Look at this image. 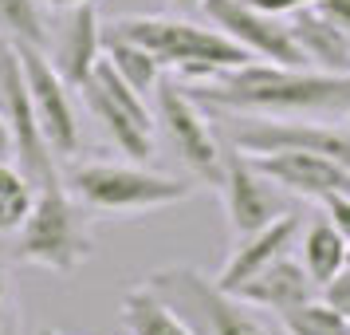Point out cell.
Here are the masks:
<instances>
[{"label":"cell","instance_id":"cell-10","mask_svg":"<svg viewBox=\"0 0 350 335\" xmlns=\"http://www.w3.org/2000/svg\"><path fill=\"white\" fill-rule=\"evenodd\" d=\"M0 111L12 127V138H16V166L24 170V177L40 186L48 177L59 174L55 166V154H51L48 138L40 130V119H36V107H32V95H28V79H24V67H20V55L16 48L0 51Z\"/></svg>","mask_w":350,"mask_h":335},{"label":"cell","instance_id":"cell-32","mask_svg":"<svg viewBox=\"0 0 350 335\" xmlns=\"http://www.w3.org/2000/svg\"><path fill=\"white\" fill-rule=\"evenodd\" d=\"M36 335H64V332H55V327H40Z\"/></svg>","mask_w":350,"mask_h":335},{"label":"cell","instance_id":"cell-29","mask_svg":"<svg viewBox=\"0 0 350 335\" xmlns=\"http://www.w3.org/2000/svg\"><path fill=\"white\" fill-rule=\"evenodd\" d=\"M0 162H16V138H12V127L0 111Z\"/></svg>","mask_w":350,"mask_h":335},{"label":"cell","instance_id":"cell-23","mask_svg":"<svg viewBox=\"0 0 350 335\" xmlns=\"http://www.w3.org/2000/svg\"><path fill=\"white\" fill-rule=\"evenodd\" d=\"M36 201V186L16 162H0V233H16Z\"/></svg>","mask_w":350,"mask_h":335},{"label":"cell","instance_id":"cell-12","mask_svg":"<svg viewBox=\"0 0 350 335\" xmlns=\"http://www.w3.org/2000/svg\"><path fill=\"white\" fill-rule=\"evenodd\" d=\"M221 197L224 213L237 237H248L264 225L280 221L284 209V190L271 182L268 174H260L248 154L240 150H224V174H221Z\"/></svg>","mask_w":350,"mask_h":335},{"label":"cell","instance_id":"cell-2","mask_svg":"<svg viewBox=\"0 0 350 335\" xmlns=\"http://www.w3.org/2000/svg\"><path fill=\"white\" fill-rule=\"evenodd\" d=\"M12 237V256L20 264L51 272H75L95 256L91 209L67 190V182H59V174L36 186V201Z\"/></svg>","mask_w":350,"mask_h":335},{"label":"cell","instance_id":"cell-3","mask_svg":"<svg viewBox=\"0 0 350 335\" xmlns=\"http://www.w3.org/2000/svg\"><path fill=\"white\" fill-rule=\"evenodd\" d=\"M103 32L122 36L142 44L146 51L158 55L161 67H170L174 75H181L185 83H201L208 75H217L224 67H244L256 55L232 44L221 28H201L193 20H174V16H118L114 24H107Z\"/></svg>","mask_w":350,"mask_h":335},{"label":"cell","instance_id":"cell-13","mask_svg":"<svg viewBox=\"0 0 350 335\" xmlns=\"http://www.w3.org/2000/svg\"><path fill=\"white\" fill-rule=\"evenodd\" d=\"M260 174H268L284 193H299L323 201L331 193H350V166L315 150H275V154H248Z\"/></svg>","mask_w":350,"mask_h":335},{"label":"cell","instance_id":"cell-17","mask_svg":"<svg viewBox=\"0 0 350 335\" xmlns=\"http://www.w3.org/2000/svg\"><path fill=\"white\" fill-rule=\"evenodd\" d=\"M291 36L299 44L307 67L331 71V75H350V36L331 24L319 8H299L295 16H287Z\"/></svg>","mask_w":350,"mask_h":335},{"label":"cell","instance_id":"cell-11","mask_svg":"<svg viewBox=\"0 0 350 335\" xmlns=\"http://www.w3.org/2000/svg\"><path fill=\"white\" fill-rule=\"evenodd\" d=\"M201 12L208 16L213 28H221L232 44L264 60V64H280V67H307L299 44L291 36V24L284 16H268L252 8L248 0H205Z\"/></svg>","mask_w":350,"mask_h":335},{"label":"cell","instance_id":"cell-7","mask_svg":"<svg viewBox=\"0 0 350 335\" xmlns=\"http://www.w3.org/2000/svg\"><path fill=\"white\" fill-rule=\"evenodd\" d=\"M158 123L165 130L170 146L177 150V158L193 170V177H201L208 186H221L224 174V146L208 127V114L197 99L181 87L177 79H161L158 95Z\"/></svg>","mask_w":350,"mask_h":335},{"label":"cell","instance_id":"cell-5","mask_svg":"<svg viewBox=\"0 0 350 335\" xmlns=\"http://www.w3.org/2000/svg\"><path fill=\"white\" fill-rule=\"evenodd\" d=\"M79 95L87 103V111L95 114L103 123V130L111 134V142L130 162H150V154H154V134H150L154 130V111H150V99L138 95L118 75V67L107 60V51L95 64V71L87 75V83L79 87Z\"/></svg>","mask_w":350,"mask_h":335},{"label":"cell","instance_id":"cell-6","mask_svg":"<svg viewBox=\"0 0 350 335\" xmlns=\"http://www.w3.org/2000/svg\"><path fill=\"white\" fill-rule=\"evenodd\" d=\"M150 284L165 300H174L177 312H185V319L197 323L205 335H271L252 316V303L221 292L213 276L197 269H161L150 276Z\"/></svg>","mask_w":350,"mask_h":335},{"label":"cell","instance_id":"cell-36","mask_svg":"<svg viewBox=\"0 0 350 335\" xmlns=\"http://www.w3.org/2000/svg\"><path fill=\"white\" fill-rule=\"evenodd\" d=\"M126 335H130V332H126Z\"/></svg>","mask_w":350,"mask_h":335},{"label":"cell","instance_id":"cell-18","mask_svg":"<svg viewBox=\"0 0 350 335\" xmlns=\"http://www.w3.org/2000/svg\"><path fill=\"white\" fill-rule=\"evenodd\" d=\"M122 323L130 335H197V327L177 312L174 300H165L154 284L130 288L122 296Z\"/></svg>","mask_w":350,"mask_h":335},{"label":"cell","instance_id":"cell-21","mask_svg":"<svg viewBox=\"0 0 350 335\" xmlns=\"http://www.w3.org/2000/svg\"><path fill=\"white\" fill-rule=\"evenodd\" d=\"M280 323L287 335H350V316L338 312L334 303H327L323 296L319 300L311 296V300L280 312Z\"/></svg>","mask_w":350,"mask_h":335},{"label":"cell","instance_id":"cell-25","mask_svg":"<svg viewBox=\"0 0 350 335\" xmlns=\"http://www.w3.org/2000/svg\"><path fill=\"white\" fill-rule=\"evenodd\" d=\"M323 209H327V221L350 240V193H331V197H323Z\"/></svg>","mask_w":350,"mask_h":335},{"label":"cell","instance_id":"cell-9","mask_svg":"<svg viewBox=\"0 0 350 335\" xmlns=\"http://www.w3.org/2000/svg\"><path fill=\"white\" fill-rule=\"evenodd\" d=\"M20 55V67H24V79H28V95H32L36 119H40V130L48 138L51 154L55 158H71L79 154L83 146V130H79V111H75V99H71V83L59 75V67L51 64V55L44 48H32V44H12Z\"/></svg>","mask_w":350,"mask_h":335},{"label":"cell","instance_id":"cell-24","mask_svg":"<svg viewBox=\"0 0 350 335\" xmlns=\"http://www.w3.org/2000/svg\"><path fill=\"white\" fill-rule=\"evenodd\" d=\"M0 335H24V327H20V296L4 272H0Z\"/></svg>","mask_w":350,"mask_h":335},{"label":"cell","instance_id":"cell-20","mask_svg":"<svg viewBox=\"0 0 350 335\" xmlns=\"http://www.w3.org/2000/svg\"><path fill=\"white\" fill-rule=\"evenodd\" d=\"M103 51H107V60L118 67V75H122L138 95H146V99L158 95L161 79H165V75H161L165 67L158 64L154 51H146L142 44L122 40V36H111V32H103Z\"/></svg>","mask_w":350,"mask_h":335},{"label":"cell","instance_id":"cell-35","mask_svg":"<svg viewBox=\"0 0 350 335\" xmlns=\"http://www.w3.org/2000/svg\"><path fill=\"white\" fill-rule=\"evenodd\" d=\"M347 130H350V111H347Z\"/></svg>","mask_w":350,"mask_h":335},{"label":"cell","instance_id":"cell-30","mask_svg":"<svg viewBox=\"0 0 350 335\" xmlns=\"http://www.w3.org/2000/svg\"><path fill=\"white\" fill-rule=\"evenodd\" d=\"M48 4H55V8H75V4H91V0H48Z\"/></svg>","mask_w":350,"mask_h":335},{"label":"cell","instance_id":"cell-34","mask_svg":"<svg viewBox=\"0 0 350 335\" xmlns=\"http://www.w3.org/2000/svg\"><path fill=\"white\" fill-rule=\"evenodd\" d=\"M347 264H350V245H347Z\"/></svg>","mask_w":350,"mask_h":335},{"label":"cell","instance_id":"cell-16","mask_svg":"<svg viewBox=\"0 0 350 335\" xmlns=\"http://www.w3.org/2000/svg\"><path fill=\"white\" fill-rule=\"evenodd\" d=\"M228 296L252 303V308H268V312L280 316L287 308L311 300V296H315V280L307 276L303 260H295V256L287 253V256H280V260H271L264 272H256L252 280H244L240 288H232Z\"/></svg>","mask_w":350,"mask_h":335},{"label":"cell","instance_id":"cell-8","mask_svg":"<svg viewBox=\"0 0 350 335\" xmlns=\"http://www.w3.org/2000/svg\"><path fill=\"white\" fill-rule=\"evenodd\" d=\"M228 146L240 154H275V150H315L350 166V130L323 127L311 119H275V114H228Z\"/></svg>","mask_w":350,"mask_h":335},{"label":"cell","instance_id":"cell-27","mask_svg":"<svg viewBox=\"0 0 350 335\" xmlns=\"http://www.w3.org/2000/svg\"><path fill=\"white\" fill-rule=\"evenodd\" d=\"M252 8H260V12H268V16H295L299 8H315L319 0H248Z\"/></svg>","mask_w":350,"mask_h":335},{"label":"cell","instance_id":"cell-15","mask_svg":"<svg viewBox=\"0 0 350 335\" xmlns=\"http://www.w3.org/2000/svg\"><path fill=\"white\" fill-rule=\"evenodd\" d=\"M98 60H103V20L95 12V0L91 4H75L67 28L59 32L55 48H51V64L59 67V75L79 91Z\"/></svg>","mask_w":350,"mask_h":335},{"label":"cell","instance_id":"cell-19","mask_svg":"<svg viewBox=\"0 0 350 335\" xmlns=\"http://www.w3.org/2000/svg\"><path fill=\"white\" fill-rule=\"evenodd\" d=\"M347 245L350 240L334 229L327 217L323 221H315L307 233H303V245H299V260L303 269H307V276L315 280V288L323 292V288L331 284L338 272L347 269Z\"/></svg>","mask_w":350,"mask_h":335},{"label":"cell","instance_id":"cell-1","mask_svg":"<svg viewBox=\"0 0 350 335\" xmlns=\"http://www.w3.org/2000/svg\"><path fill=\"white\" fill-rule=\"evenodd\" d=\"M205 111L221 114H275V119H311V114L350 111V75H331L315 67H280L252 60L244 67H224L201 83H185Z\"/></svg>","mask_w":350,"mask_h":335},{"label":"cell","instance_id":"cell-26","mask_svg":"<svg viewBox=\"0 0 350 335\" xmlns=\"http://www.w3.org/2000/svg\"><path fill=\"white\" fill-rule=\"evenodd\" d=\"M323 300L334 303L338 312H347V316H350V264H347L342 272H338V276H334L331 284L323 288Z\"/></svg>","mask_w":350,"mask_h":335},{"label":"cell","instance_id":"cell-33","mask_svg":"<svg viewBox=\"0 0 350 335\" xmlns=\"http://www.w3.org/2000/svg\"><path fill=\"white\" fill-rule=\"evenodd\" d=\"M4 48H8V40H4V36H0V51H4Z\"/></svg>","mask_w":350,"mask_h":335},{"label":"cell","instance_id":"cell-14","mask_svg":"<svg viewBox=\"0 0 350 335\" xmlns=\"http://www.w3.org/2000/svg\"><path fill=\"white\" fill-rule=\"evenodd\" d=\"M295 237H299V217H295V213H284L280 221L264 225V229H256L248 237H237L232 253L224 260V269L213 276L217 288H221V292H232V288H240L244 280H252L256 272H264L271 260H280V256L291 253Z\"/></svg>","mask_w":350,"mask_h":335},{"label":"cell","instance_id":"cell-31","mask_svg":"<svg viewBox=\"0 0 350 335\" xmlns=\"http://www.w3.org/2000/svg\"><path fill=\"white\" fill-rule=\"evenodd\" d=\"M177 8H201V4H205V0H174Z\"/></svg>","mask_w":350,"mask_h":335},{"label":"cell","instance_id":"cell-4","mask_svg":"<svg viewBox=\"0 0 350 335\" xmlns=\"http://www.w3.org/2000/svg\"><path fill=\"white\" fill-rule=\"evenodd\" d=\"M67 190L79 197L95 217H142L158 209L181 206L193 197L189 177L146 170L142 162H79L64 177Z\"/></svg>","mask_w":350,"mask_h":335},{"label":"cell","instance_id":"cell-28","mask_svg":"<svg viewBox=\"0 0 350 335\" xmlns=\"http://www.w3.org/2000/svg\"><path fill=\"white\" fill-rule=\"evenodd\" d=\"M315 8L331 20V24H338V28L350 36V0H319Z\"/></svg>","mask_w":350,"mask_h":335},{"label":"cell","instance_id":"cell-22","mask_svg":"<svg viewBox=\"0 0 350 335\" xmlns=\"http://www.w3.org/2000/svg\"><path fill=\"white\" fill-rule=\"evenodd\" d=\"M0 36L8 44H32L48 51L51 32L40 12V0H0Z\"/></svg>","mask_w":350,"mask_h":335}]
</instances>
